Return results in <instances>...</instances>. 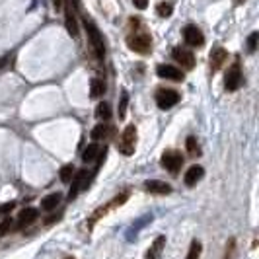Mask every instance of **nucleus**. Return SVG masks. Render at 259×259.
Segmentation results:
<instances>
[{
	"instance_id": "nucleus-2",
	"label": "nucleus",
	"mask_w": 259,
	"mask_h": 259,
	"mask_svg": "<svg viewBox=\"0 0 259 259\" xmlns=\"http://www.w3.org/2000/svg\"><path fill=\"white\" fill-rule=\"evenodd\" d=\"M160 164L164 170H168L172 175H175V173H179V170L183 166V156L177 150H166L160 158Z\"/></svg>"
},
{
	"instance_id": "nucleus-23",
	"label": "nucleus",
	"mask_w": 259,
	"mask_h": 259,
	"mask_svg": "<svg viewBox=\"0 0 259 259\" xmlns=\"http://www.w3.org/2000/svg\"><path fill=\"white\" fill-rule=\"evenodd\" d=\"M185 148H187V152H189L191 156L201 154V148H199V143H197L195 137H187V141H185Z\"/></svg>"
},
{
	"instance_id": "nucleus-15",
	"label": "nucleus",
	"mask_w": 259,
	"mask_h": 259,
	"mask_svg": "<svg viewBox=\"0 0 259 259\" xmlns=\"http://www.w3.org/2000/svg\"><path fill=\"white\" fill-rule=\"evenodd\" d=\"M226 57H228V53L224 51L222 47L214 49V51H212V55H210V70H212V72H216V70H218V68L224 64Z\"/></svg>"
},
{
	"instance_id": "nucleus-22",
	"label": "nucleus",
	"mask_w": 259,
	"mask_h": 259,
	"mask_svg": "<svg viewBox=\"0 0 259 259\" xmlns=\"http://www.w3.org/2000/svg\"><path fill=\"white\" fill-rule=\"evenodd\" d=\"M58 175H60V181L62 183H70V179L74 177V166H70V164L62 166L60 172H58Z\"/></svg>"
},
{
	"instance_id": "nucleus-30",
	"label": "nucleus",
	"mask_w": 259,
	"mask_h": 259,
	"mask_svg": "<svg viewBox=\"0 0 259 259\" xmlns=\"http://www.w3.org/2000/svg\"><path fill=\"white\" fill-rule=\"evenodd\" d=\"M10 226H12V222H10V220H4V222L0 224V232H2V234H6V232L10 230Z\"/></svg>"
},
{
	"instance_id": "nucleus-25",
	"label": "nucleus",
	"mask_w": 259,
	"mask_h": 259,
	"mask_svg": "<svg viewBox=\"0 0 259 259\" xmlns=\"http://www.w3.org/2000/svg\"><path fill=\"white\" fill-rule=\"evenodd\" d=\"M156 10H158V16H162V18H168V16H172V12H173V8H172L170 2H160Z\"/></svg>"
},
{
	"instance_id": "nucleus-20",
	"label": "nucleus",
	"mask_w": 259,
	"mask_h": 259,
	"mask_svg": "<svg viewBox=\"0 0 259 259\" xmlns=\"http://www.w3.org/2000/svg\"><path fill=\"white\" fill-rule=\"evenodd\" d=\"M107 133H109V127L102 121L100 125H96V127L92 129V139H94V141H102V139L107 137Z\"/></svg>"
},
{
	"instance_id": "nucleus-12",
	"label": "nucleus",
	"mask_w": 259,
	"mask_h": 259,
	"mask_svg": "<svg viewBox=\"0 0 259 259\" xmlns=\"http://www.w3.org/2000/svg\"><path fill=\"white\" fill-rule=\"evenodd\" d=\"M203 175H205V170L201 168V166H191L187 172H185V185L187 187H193V185H197L201 179H203Z\"/></svg>"
},
{
	"instance_id": "nucleus-14",
	"label": "nucleus",
	"mask_w": 259,
	"mask_h": 259,
	"mask_svg": "<svg viewBox=\"0 0 259 259\" xmlns=\"http://www.w3.org/2000/svg\"><path fill=\"white\" fill-rule=\"evenodd\" d=\"M37 216H39V212H37L35 208H24V210L20 212V216H18V226H20V228H26V226L33 224V222L37 220Z\"/></svg>"
},
{
	"instance_id": "nucleus-10",
	"label": "nucleus",
	"mask_w": 259,
	"mask_h": 259,
	"mask_svg": "<svg viewBox=\"0 0 259 259\" xmlns=\"http://www.w3.org/2000/svg\"><path fill=\"white\" fill-rule=\"evenodd\" d=\"M172 57H173V60L177 64H181V68H193L195 66V57H193L191 51H185L181 47H175L172 51Z\"/></svg>"
},
{
	"instance_id": "nucleus-13",
	"label": "nucleus",
	"mask_w": 259,
	"mask_h": 259,
	"mask_svg": "<svg viewBox=\"0 0 259 259\" xmlns=\"http://www.w3.org/2000/svg\"><path fill=\"white\" fill-rule=\"evenodd\" d=\"M144 189L150 191V193H156V195H168V193H172V185H168L166 181H158V179L146 181Z\"/></svg>"
},
{
	"instance_id": "nucleus-24",
	"label": "nucleus",
	"mask_w": 259,
	"mask_h": 259,
	"mask_svg": "<svg viewBox=\"0 0 259 259\" xmlns=\"http://www.w3.org/2000/svg\"><path fill=\"white\" fill-rule=\"evenodd\" d=\"M201 250H203L201 242H199V240H193V242H191V246H189V252H187V258L185 259H199V256H201Z\"/></svg>"
},
{
	"instance_id": "nucleus-17",
	"label": "nucleus",
	"mask_w": 259,
	"mask_h": 259,
	"mask_svg": "<svg viewBox=\"0 0 259 259\" xmlns=\"http://www.w3.org/2000/svg\"><path fill=\"white\" fill-rule=\"evenodd\" d=\"M60 193H51V195H47V197H43L41 199V208L43 210H55V208L60 205Z\"/></svg>"
},
{
	"instance_id": "nucleus-7",
	"label": "nucleus",
	"mask_w": 259,
	"mask_h": 259,
	"mask_svg": "<svg viewBox=\"0 0 259 259\" xmlns=\"http://www.w3.org/2000/svg\"><path fill=\"white\" fill-rule=\"evenodd\" d=\"M70 181H72V187H70V191H68V199H76V195L88 187V183H90V173H88L86 170H80Z\"/></svg>"
},
{
	"instance_id": "nucleus-18",
	"label": "nucleus",
	"mask_w": 259,
	"mask_h": 259,
	"mask_svg": "<svg viewBox=\"0 0 259 259\" xmlns=\"http://www.w3.org/2000/svg\"><path fill=\"white\" fill-rule=\"evenodd\" d=\"M90 96L92 98H100V96H104L105 92V82L102 80V78H94L92 82H90Z\"/></svg>"
},
{
	"instance_id": "nucleus-31",
	"label": "nucleus",
	"mask_w": 259,
	"mask_h": 259,
	"mask_svg": "<svg viewBox=\"0 0 259 259\" xmlns=\"http://www.w3.org/2000/svg\"><path fill=\"white\" fill-rule=\"evenodd\" d=\"M8 60H10V57H8V55H4V57H0V70H2V68H4L6 64H8Z\"/></svg>"
},
{
	"instance_id": "nucleus-8",
	"label": "nucleus",
	"mask_w": 259,
	"mask_h": 259,
	"mask_svg": "<svg viewBox=\"0 0 259 259\" xmlns=\"http://www.w3.org/2000/svg\"><path fill=\"white\" fill-rule=\"evenodd\" d=\"M183 37H185V43L191 47H203L205 45V35L197 26H187L183 29Z\"/></svg>"
},
{
	"instance_id": "nucleus-27",
	"label": "nucleus",
	"mask_w": 259,
	"mask_h": 259,
	"mask_svg": "<svg viewBox=\"0 0 259 259\" xmlns=\"http://www.w3.org/2000/svg\"><path fill=\"white\" fill-rule=\"evenodd\" d=\"M234 252H236V240L230 238L228 246H226V252H224V259H234Z\"/></svg>"
},
{
	"instance_id": "nucleus-9",
	"label": "nucleus",
	"mask_w": 259,
	"mask_h": 259,
	"mask_svg": "<svg viewBox=\"0 0 259 259\" xmlns=\"http://www.w3.org/2000/svg\"><path fill=\"white\" fill-rule=\"evenodd\" d=\"M156 74L160 78H168V80H173V82H181L183 80V72L181 68H175L172 64H158L156 66Z\"/></svg>"
},
{
	"instance_id": "nucleus-5",
	"label": "nucleus",
	"mask_w": 259,
	"mask_h": 259,
	"mask_svg": "<svg viewBox=\"0 0 259 259\" xmlns=\"http://www.w3.org/2000/svg\"><path fill=\"white\" fill-rule=\"evenodd\" d=\"M177 102H179V92L172 88H160L156 92V104L160 109H172Z\"/></svg>"
},
{
	"instance_id": "nucleus-6",
	"label": "nucleus",
	"mask_w": 259,
	"mask_h": 259,
	"mask_svg": "<svg viewBox=\"0 0 259 259\" xmlns=\"http://www.w3.org/2000/svg\"><path fill=\"white\" fill-rule=\"evenodd\" d=\"M240 84H242V68H240V62L236 60V62L228 68V72H226L224 86H226L228 92H236V90L240 88Z\"/></svg>"
},
{
	"instance_id": "nucleus-35",
	"label": "nucleus",
	"mask_w": 259,
	"mask_h": 259,
	"mask_svg": "<svg viewBox=\"0 0 259 259\" xmlns=\"http://www.w3.org/2000/svg\"><path fill=\"white\" fill-rule=\"evenodd\" d=\"M66 259H74V258H66Z\"/></svg>"
},
{
	"instance_id": "nucleus-34",
	"label": "nucleus",
	"mask_w": 259,
	"mask_h": 259,
	"mask_svg": "<svg viewBox=\"0 0 259 259\" xmlns=\"http://www.w3.org/2000/svg\"><path fill=\"white\" fill-rule=\"evenodd\" d=\"M234 2H236V4H242V2H246V0H234Z\"/></svg>"
},
{
	"instance_id": "nucleus-11",
	"label": "nucleus",
	"mask_w": 259,
	"mask_h": 259,
	"mask_svg": "<svg viewBox=\"0 0 259 259\" xmlns=\"http://www.w3.org/2000/svg\"><path fill=\"white\" fill-rule=\"evenodd\" d=\"M64 26H66V31L76 37L78 35V22H76V16H74V10L70 4L64 6Z\"/></svg>"
},
{
	"instance_id": "nucleus-21",
	"label": "nucleus",
	"mask_w": 259,
	"mask_h": 259,
	"mask_svg": "<svg viewBox=\"0 0 259 259\" xmlns=\"http://www.w3.org/2000/svg\"><path fill=\"white\" fill-rule=\"evenodd\" d=\"M96 117H98V119H102V121L105 123V121L111 117V105L105 104V102L98 104V107H96Z\"/></svg>"
},
{
	"instance_id": "nucleus-29",
	"label": "nucleus",
	"mask_w": 259,
	"mask_h": 259,
	"mask_svg": "<svg viewBox=\"0 0 259 259\" xmlns=\"http://www.w3.org/2000/svg\"><path fill=\"white\" fill-rule=\"evenodd\" d=\"M133 4L139 8V10H144L148 6V0H133Z\"/></svg>"
},
{
	"instance_id": "nucleus-1",
	"label": "nucleus",
	"mask_w": 259,
	"mask_h": 259,
	"mask_svg": "<svg viewBox=\"0 0 259 259\" xmlns=\"http://www.w3.org/2000/svg\"><path fill=\"white\" fill-rule=\"evenodd\" d=\"M84 29H86V33H88V41L92 43V47H94V51H96V55H98V58H104L105 45H104V37H102L98 26H96L92 20L84 18Z\"/></svg>"
},
{
	"instance_id": "nucleus-33",
	"label": "nucleus",
	"mask_w": 259,
	"mask_h": 259,
	"mask_svg": "<svg viewBox=\"0 0 259 259\" xmlns=\"http://www.w3.org/2000/svg\"><path fill=\"white\" fill-rule=\"evenodd\" d=\"M53 2H55V6H60L62 4V0H53Z\"/></svg>"
},
{
	"instance_id": "nucleus-26",
	"label": "nucleus",
	"mask_w": 259,
	"mask_h": 259,
	"mask_svg": "<svg viewBox=\"0 0 259 259\" xmlns=\"http://www.w3.org/2000/svg\"><path fill=\"white\" fill-rule=\"evenodd\" d=\"M127 104H129V94L123 92V94H121V102H119V117H121V119H123L125 113H127Z\"/></svg>"
},
{
	"instance_id": "nucleus-3",
	"label": "nucleus",
	"mask_w": 259,
	"mask_h": 259,
	"mask_svg": "<svg viewBox=\"0 0 259 259\" xmlns=\"http://www.w3.org/2000/svg\"><path fill=\"white\" fill-rule=\"evenodd\" d=\"M119 148L125 156H131L137 148V129L135 125H129L125 127L123 135H121V141H119Z\"/></svg>"
},
{
	"instance_id": "nucleus-28",
	"label": "nucleus",
	"mask_w": 259,
	"mask_h": 259,
	"mask_svg": "<svg viewBox=\"0 0 259 259\" xmlns=\"http://www.w3.org/2000/svg\"><path fill=\"white\" fill-rule=\"evenodd\" d=\"M258 39H259L258 31H254V33L248 37V51L250 53H256V49H258Z\"/></svg>"
},
{
	"instance_id": "nucleus-16",
	"label": "nucleus",
	"mask_w": 259,
	"mask_h": 259,
	"mask_svg": "<svg viewBox=\"0 0 259 259\" xmlns=\"http://www.w3.org/2000/svg\"><path fill=\"white\" fill-rule=\"evenodd\" d=\"M164 244H166V238L164 236H158L154 240V244L150 246V250L146 252V259H160L162 250H164Z\"/></svg>"
},
{
	"instance_id": "nucleus-4",
	"label": "nucleus",
	"mask_w": 259,
	"mask_h": 259,
	"mask_svg": "<svg viewBox=\"0 0 259 259\" xmlns=\"http://www.w3.org/2000/svg\"><path fill=\"white\" fill-rule=\"evenodd\" d=\"M127 45H129L131 51L135 53H150V49H152V37L148 33H135V35H129Z\"/></svg>"
},
{
	"instance_id": "nucleus-32",
	"label": "nucleus",
	"mask_w": 259,
	"mask_h": 259,
	"mask_svg": "<svg viewBox=\"0 0 259 259\" xmlns=\"http://www.w3.org/2000/svg\"><path fill=\"white\" fill-rule=\"evenodd\" d=\"M12 208H14V203H8V205H4V207L0 208V212H2V214H6V212H8V210H12Z\"/></svg>"
},
{
	"instance_id": "nucleus-19",
	"label": "nucleus",
	"mask_w": 259,
	"mask_h": 259,
	"mask_svg": "<svg viewBox=\"0 0 259 259\" xmlns=\"http://www.w3.org/2000/svg\"><path fill=\"white\" fill-rule=\"evenodd\" d=\"M100 146L98 144H88L86 148H84V152H82V160L86 162V164H90V162H94L96 160V156H100Z\"/></svg>"
}]
</instances>
